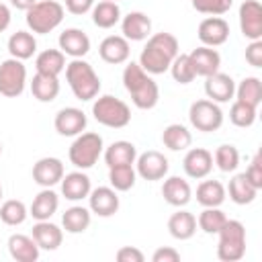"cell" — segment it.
<instances>
[{"label":"cell","mask_w":262,"mask_h":262,"mask_svg":"<svg viewBox=\"0 0 262 262\" xmlns=\"http://www.w3.org/2000/svg\"><path fill=\"white\" fill-rule=\"evenodd\" d=\"M27 86V68L20 59L8 57L0 63V94L6 98H16Z\"/></svg>","instance_id":"9"},{"label":"cell","mask_w":262,"mask_h":262,"mask_svg":"<svg viewBox=\"0 0 262 262\" xmlns=\"http://www.w3.org/2000/svg\"><path fill=\"white\" fill-rule=\"evenodd\" d=\"M135 158H137V147H135L131 141H125V139L113 141V143L104 149V162H106L108 168L135 164Z\"/></svg>","instance_id":"27"},{"label":"cell","mask_w":262,"mask_h":262,"mask_svg":"<svg viewBox=\"0 0 262 262\" xmlns=\"http://www.w3.org/2000/svg\"><path fill=\"white\" fill-rule=\"evenodd\" d=\"M8 25H10V8L0 2V33L6 31Z\"/></svg>","instance_id":"50"},{"label":"cell","mask_w":262,"mask_h":262,"mask_svg":"<svg viewBox=\"0 0 262 262\" xmlns=\"http://www.w3.org/2000/svg\"><path fill=\"white\" fill-rule=\"evenodd\" d=\"M180 260V252L170 248V246H164V248H158L154 254H151V262H178Z\"/></svg>","instance_id":"48"},{"label":"cell","mask_w":262,"mask_h":262,"mask_svg":"<svg viewBox=\"0 0 262 262\" xmlns=\"http://www.w3.org/2000/svg\"><path fill=\"white\" fill-rule=\"evenodd\" d=\"M188 59H190V66L194 70V76H211L215 72H219L221 68V55L217 49L213 47H207V45H201L196 49H192L188 53Z\"/></svg>","instance_id":"18"},{"label":"cell","mask_w":262,"mask_h":262,"mask_svg":"<svg viewBox=\"0 0 262 262\" xmlns=\"http://www.w3.org/2000/svg\"><path fill=\"white\" fill-rule=\"evenodd\" d=\"M90 190H92L90 178H88V174H84L82 170L63 174V178H61V194H63L68 201H74V203H76V201L88 199Z\"/></svg>","instance_id":"23"},{"label":"cell","mask_w":262,"mask_h":262,"mask_svg":"<svg viewBox=\"0 0 262 262\" xmlns=\"http://www.w3.org/2000/svg\"><path fill=\"white\" fill-rule=\"evenodd\" d=\"M162 196L172 207H184L188 205L192 190H190L188 180H184L182 176H168L162 184Z\"/></svg>","instance_id":"24"},{"label":"cell","mask_w":262,"mask_h":262,"mask_svg":"<svg viewBox=\"0 0 262 262\" xmlns=\"http://www.w3.org/2000/svg\"><path fill=\"white\" fill-rule=\"evenodd\" d=\"M246 61L252 68H262V39L250 41V45L246 47Z\"/></svg>","instance_id":"47"},{"label":"cell","mask_w":262,"mask_h":262,"mask_svg":"<svg viewBox=\"0 0 262 262\" xmlns=\"http://www.w3.org/2000/svg\"><path fill=\"white\" fill-rule=\"evenodd\" d=\"M178 53V39L172 33H156L147 37V43L141 49L137 63L147 74H164L170 70V63Z\"/></svg>","instance_id":"1"},{"label":"cell","mask_w":262,"mask_h":262,"mask_svg":"<svg viewBox=\"0 0 262 262\" xmlns=\"http://www.w3.org/2000/svg\"><path fill=\"white\" fill-rule=\"evenodd\" d=\"M88 209L98 217H111L119 211V194L113 186H98L88 194Z\"/></svg>","instance_id":"15"},{"label":"cell","mask_w":262,"mask_h":262,"mask_svg":"<svg viewBox=\"0 0 262 262\" xmlns=\"http://www.w3.org/2000/svg\"><path fill=\"white\" fill-rule=\"evenodd\" d=\"M256 113H258L256 106L246 104L242 100H235L231 104V108H229V121L235 127H252L254 121H256Z\"/></svg>","instance_id":"43"},{"label":"cell","mask_w":262,"mask_h":262,"mask_svg":"<svg viewBox=\"0 0 262 262\" xmlns=\"http://www.w3.org/2000/svg\"><path fill=\"white\" fill-rule=\"evenodd\" d=\"M0 199H2V186H0Z\"/></svg>","instance_id":"52"},{"label":"cell","mask_w":262,"mask_h":262,"mask_svg":"<svg viewBox=\"0 0 262 262\" xmlns=\"http://www.w3.org/2000/svg\"><path fill=\"white\" fill-rule=\"evenodd\" d=\"M59 207V196L51 190V188H43L31 203V209H29V215L37 221H45V219H51V215L57 211Z\"/></svg>","instance_id":"28"},{"label":"cell","mask_w":262,"mask_h":262,"mask_svg":"<svg viewBox=\"0 0 262 262\" xmlns=\"http://www.w3.org/2000/svg\"><path fill=\"white\" fill-rule=\"evenodd\" d=\"M92 6H94V0H66V10L76 16L90 12Z\"/></svg>","instance_id":"49"},{"label":"cell","mask_w":262,"mask_h":262,"mask_svg":"<svg viewBox=\"0 0 262 262\" xmlns=\"http://www.w3.org/2000/svg\"><path fill=\"white\" fill-rule=\"evenodd\" d=\"M162 143L172 151H180V149H186L192 143V133L184 125L172 123L162 131Z\"/></svg>","instance_id":"36"},{"label":"cell","mask_w":262,"mask_h":262,"mask_svg":"<svg viewBox=\"0 0 262 262\" xmlns=\"http://www.w3.org/2000/svg\"><path fill=\"white\" fill-rule=\"evenodd\" d=\"M27 215H29V209L25 207L23 201L10 199V201H4L0 205V219H2V223L10 225V227H16V225L25 223Z\"/></svg>","instance_id":"40"},{"label":"cell","mask_w":262,"mask_h":262,"mask_svg":"<svg viewBox=\"0 0 262 262\" xmlns=\"http://www.w3.org/2000/svg\"><path fill=\"white\" fill-rule=\"evenodd\" d=\"M129 53H131V47H129V41L123 35H108L98 45L100 59L111 63V66L125 63L129 59Z\"/></svg>","instance_id":"17"},{"label":"cell","mask_w":262,"mask_h":262,"mask_svg":"<svg viewBox=\"0 0 262 262\" xmlns=\"http://www.w3.org/2000/svg\"><path fill=\"white\" fill-rule=\"evenodd\" d=\"M225 194L227 190L219 180H203L196 186V203L203 207H221Z\"/></svg>","instance_id":"34"},{"label":"cell","mask_w":262,"mask_h":262,"mask_svg":"<svg viewBox=\"0 0 262 262\" xmlns=\"http://www.w3.org/2000/svg\"><path fill=\"white\" fill-rule=\"evenodd\" d=\"M66 80L78 100H92L100 92V78L94 68L84 61L82 57L72 59L66 63Z\"/></svg>","instance_id":"3"},{"label":"cell","mask_w":262,"mask_h":262,"mask_svg":"<svg viewBox=\"0 0 262 262\" xmlns=\"http://www.w3.org/2000/svg\"><path fill=\"white\" fill-rule=\"evenodd\" d=\"M123 86L129 92L133 104L141 111H149L160 100V88L154 82L151 74H147L137 61H131L123 70Z\"/></svg>","instance_id":"2"},{"label":"cell","mask_w":262,"mask_h":262,"mask_svg":"<svg viewBox=\"0 0 262 262\" xmlns=\"http://www.w3.org/2000/svg\"><path fill=\"white\" fill-rule=\"evenodd\" d=\"M37 51V41L33 37V33L29 31H16L10 35L8 39V53L10 57H16V59H29L33 57V53Z\"/></svg>","instance_id":"32"},{"label":"cell","mask_w":262,"mask_h":262,"mask_svg":"<svg viewBox=\"0 0 262 262\" xmlns=\"http://www.w3.org/2000/svg\"><path fill=\"white\" fill-rule=\"evenodd\" d=\"M244 174L248 176V180H250L258 190L262 188V154H260V151L254 154V158H252V162H250V166L246 168Z\"/></svg>","instance_id":"45"},{"label":"cell","mask_w":262,"mask_h":262,"mask_svg":"<svg viewBox=\"0 0 262 262\" xmlns=\"http://www.w3.org/2000/svg\"><path fill=\"white\" fill-rule=\"evenodd\" d=\"M115 258L119 262H143L145 260L143 252L139 248H135V246H123V248H119L117 254H115Z\"/></svg>","instance_id":"46"},{"label":"cell","mask_w":262,"mask_h":262,"mask_svg":"<svg viewBox=\"0 0 262 262\" xmlns=\"http://www.w3.org/2000/svg\"><path fill=\"white\" fill-rule=\"evenodd\" d=\"M61 178H63V164H61L59 158L47 156V158H41V160L35 162V166H33V180L39 186L51 188L57 182H61Z\"/></svg>","instance_id":"16"},{"label":"cell","mask_w":262,"mask_h":262,"mask_svg":"<svg viewBox=\"0 0 262 262\" xmlns=\"http://www.w3.org/2000/svg\"><path fill=\"white\" fill-rule=\"evenodd\" d=\"M33 239L37 242V246L41 250H47V252H53L61 246L63 242V229H59L55 223H51L49 219L45 221H37L33 225Z\"/></svg>","instance_id":"25"},{"label":"cell","mask_w":262,"mask_h":262,"mask_svg":"<svg viewBox=\"0 0 262 262\" xmlns=\"http://www.w3.org/2000/svg\"><path fill=\"white\" fill-rule=\"evenodd\" d=\"M227 192H229V199H231L235 205H250V203L258 196V188L248 180V176H246L244 172H242V174H235V176L229 180Z\"/></svg>","instance_id":"30"},{"label":"cell","mask_w":262,"mask_h":262,"mask_svg":"<svg viewBox=\"0 0 262 262\" xmlns=\"http://www.w3.org/2000/svg\"><path fill=\"white\" fill-rule=\"evenodd\" d=\"M92 115L100 125L111 127V129H121V127H127L131 123L129 104L117 96H111V94H102L94 100Z\"/></svg>","instance_id":"6"},{"label":"cell","mask_w":262,"mask_h":262,"mask_svg":"<svg viewBox=\"0 0 262 262\" xmlns=\"http://www.w3.org/2000/svg\"><path fill=\"white\" fill-rule=\"evenodd\" d=\"M170 74L174 78V82L178 84H190L196 76H194V70L190 66V59H188V53H178L172 63H170Z\"/></svg>","instance_id":"42"},{"label":"cell","mask_w":262,"mask_h":262,"mask_svg":"<svg viewBox=\"0 0 262 262\" xmlns=\"http://www.w3.org/2000/svg\"><path fill=\"white\" fill-rule=\"evenodd\" d=\"M35 68H37L39 74L59 76L66 70V53L61 49H45L37 55Z\"/></svg>","instance_id":"33"},{"label":"cell","mask_w":262,"mask_h":262,"mask_svg":"<svg viewBox=\"0 0 262 262\" xmlns=\"http://www.w3.org/2000/svg\"><path fill=\"white\" fill-rule=\"evenodd\" d=\"M188 119L196 131L211 133L223 125V111H221L219 102H213L209 98H201V100H194L190 104Z\"/></svg>","instance_id":"8"},{"label":"cell","mask_w":262,"mask_h":262,"mask_svg":"<svg viewBox=\"0 0 262 262\" xmlns=\"http://www.w3.org/2000/svg\"><path fill=\"white\" fill-rule=\"evenodd\" d=\"M41 248L33 239V235L25 233H12L8 237V254L16 262H37Z\"/></svg>","instance_id":"22"},{"label":"cell","mask_w":262,"mask_h":262,"mask_svg":"<svg viewBox=\"0 0 262 262\" xmlns=\"http://www.w3.org/2000/svg\"><path fill=\"white\" fill-rule=\"evenodd\" d=\"M196 35H199V39H201L203 45H207V47H219L229 37V25L221 16H207V18L201 20V25L196 29Z\"/></svg>","instance_id":"12"},{"label":"cell","mask_w":262,"mask_h":262,"mask_svg":"<svg viewBox=\"0 0 262 262\" xmlns=\"http://www.w3.org/2000/svg\"><path fill=\"white\" fill-rule=\"evenodd\" d=\"M135 172L143 180H162L168 174V158L156 149H147L135 158Z\"/></svg>","instance_id":"10"},{"label":"cell","mask_w":262,"mask_h":262,"mask_svg":"<svg viewBox=\"0 0 262 262\" xmlns=\"http://www.w3.org/2000/svg\"><path fill=\"white\" fill-rule=\"evenodd\" d=\"M121 31L127 41H143L151 33V18L145 12L133 10L121 18Z\"/></svg>","instance_id":"20"},{"label":"cell","mask_w":262,"mask_h":262,"mask_svg":"<svg viewBox=\"0 0 262 262\" xmlns=\"http://www.w3.org/2000/svg\"><path fill=\"white\" fill-rule=\"evenodd\" d=\"M235 100H242V102L252 104V106L258 108L260 102H262V82H260V78H256V76L244 78L235 86Z\"/></svg>","instance_id":"37"},{"label":"cell","mask_w":262,"mask_h":262,"mask_svg":"<svg viewBox=\"0 0 262 262\" xmlns=\"http://www.w3.org/2000/svg\"><path fill=\"white\" fill-rule=\"evenodd\" d=\"M239 31L246 39H262V4L258 0H246L239 6Z\"/></svg>","instance_id":"11"},{"label":"cell","mask_w":262,"mask_h":262,"mask_svg":"<svg viewBox=\"0 0 262 262\" xmlns=\"http://www.w3.org/2000/svg\"><path fill=\"white\" fill-rule=\"evenodd\" d=\"M135 180H137V172H135L133 164L108 168V182H111V186H113L117 192L131 190V188L135 186Z\"/></svg>","instance_id":"38"},{"label":"cell","mask_w":262,"mask_h":262,"mask_svg":"<svg viewBox=\"0 0 262 262\" xmlns=\"http://www.w3.org/2000/svg\"><path fill=\"white\" fill-rule=\"evenodd\" d=\"M86 123H88V119H86L84 111L82 108H76V106H66V108L57 111L55 121H53L55 131L59 135H63V137H76V135H80L86 129Z\"/></svg>","instance_id":"13"},{"label":"cell","mask_w":262,"mask_h":262,"mask_svg":"<svg viewBox=\"0 0 262 262\" xmlns=\"http://www.w3.org/2000/svg\"><path fill=\"white\" fill-rule=\"evenodd\" d=\"M35 2H37V0H10V4H12L14 8H18V10H29Z\"/></svg>","instance_id":"51"},{"label":"cell","mask_w":262,"mask_h":262,"mask_svg":"<svg viewBox=\"0 0 262 262\" xmlns=\"http://www.w3.org/2000/svg\"><path fill=\"white\" fill-rule=\"evenodd\" d=\"M102 147H104V143H102V137L98 133H92V131L84 133L82 131L80 135H76L74 143L70 145L68 156H70V162L78 170H88L98 162Z\"/></svg>","instance_id":"7"},{"label":"cell","mask_w":262,"mask_h":262,"mask_svg":"<svg viewBox=\"0 0 262 262\" xmlns=\"http://www.w3.org/2000/svg\"><path fill=\"white\" fill-rule=\"evenodd\" d=\"M0 154H2V145H0Z\"/></svg>","instance_id":"53"},{"label":"cell","mask_w":262,"mask_h":262,"mask_svg":"<svg viewBox=\"0 0 262 262\" xmlns=\"http://www.w3.org/2000/svg\"><path fill=\"white\" fill-rule=\"evenodd\" d=\"M217 258L223 262H237L246 254V227L237 219H227L217 231Z\"/></svg>","instance_id":"4"},{"label":"cell","mask_w":262,"mask_h":262,"mask_svg":"<svg viewBox=\"0 0 262 262\" xmlns=\"http://www.w3.org/2000/svg\"><path fill=\"white\" fill-rule=\"evenodd\" d=\"M205 94L213 102H229L235 94V82L229 74L215 72L205 78Z\"/></svg>","instance_id":"19"},{"label":"cell","mask_w":262,"mask_h":262,"mask_svg":"<svg viewBox=\"0 0 262 262\" xmlns=\"http://www.w3.org/2000/svg\"><path fill=\"white\" fill-rule=\"evenodd\" d=\"M233 0H192V8L203 14L211 16H221L231 8Z\"/></svg>","instance_id":"44"},{"label":"cell","mask_w":262,"mask_h":262,"mask_svg":"<svg viewBox=\"0 0 262 262\" xmlns=\"http://www.w3.org/2000/svg\"><path fill=\"white\" fill-rule=\"evenodd\" d=\"M225 221H227V215L219 207H205L196 217V227L203 229L205 233L213 235L223 227Z\"/></svg>","instance_id":"39"},{"label":"cell","mask_w":262,"mask_h":262,"mask_svg":"<svg viewBox=\"0 0 262 262\" xmlns=\"http://www.w3.org/2000/svg\"><path fill=\"white\" fill-rule=\"evenodd\" d=\"M121 20V8L117 2L111 0H100L98 4L92 6V23L98 29H111Z\"/></svg>","instance_id":"35"},{"label":"cell","mask_w":262,"mask_h":262,"mask_svg":"<svg viewBox=\"0 0 262 262\" xmlns=\"http://www.w3.org/2000/svg\"><path fill=\"white\" fill-rule=\"evenodd\" d=\"M25 12H27V16H25L27 27L33 33L47 35L61 25L66 10H63V4H59L55 0H41V2H35Z\"/></svg>","instance_id":"5"},{"label":"cell","mask_w":262,"mask_h":262,"mask_svg":"<svg viewBox=\"0 0 262 262\" xmlns=\"http://www.w3.org/2000/svg\"><path fill=\"white\" fill-rule=\"evenodd\" d=\"M213 166H215L213 164V154L209 149H205V147H192V149H188L186 156H184V160H182V168H184L186 176L188 178H196V180L207 178L211 174Z\"/></svg>","instance_id":"14"},{"label":"cell","mask_w":262,"mask_h":262,"mask_svg":"<svg viewBox=\"0 0 262 262\" xmlns=\"http://www.w3.org/2000/svg\"><path fill=\"white\" fill-rule=\"evenodd\" d=\"M31 92L39 102H51L59 94V80L57 76H47V74H35L31 80Z\"/></svg>","instance_id":"29"},{"label":"cell","mask_w":262,"mask_h":262,"mask_svg":"<svg viewBox=\"0 0 262 262\" xmlns=\"http://www.w3.org/2000/svg\"><path fill=\"white\" fill-rule=\"evenodd\" d=\"M168 231L174 239H190L196 233V217L190 211H176L168 219Z\"/></svg>","instance_id":"26"},{"label":"cell","mask_w":262,"mask_h":262,"mask_svg":"<svg viewBox=\"0 0 262 262\" xmlns=\"http://www.w3.org/2000/svg\"><path fill=\"white\" fill-rule=\"evenodd\" d=\"M90 221H92V213L82 205H74L66 209V213L61 215V225L68 233H84L90 227Z\"/></svg>","instance_id":"31"},{"label":"cell","mask_w":262,"mask_h":262,"mask_svg":"<svg viewBox=\"0 0 262 262\" xmlns=\"http://www.w3.org/2000/svg\"><path fill=\"white\" fill-rule=\"evenodd\" d=\"M57 43H59V49L66 55L74 57V59L76 57H84L90 51V37L82 29H76V27L61 31Z\"/></svg>","instance_id":"21"},{"label":"cell","mask_w":262,"mask_h":262,"mask_svg":"<svg viewBox=\"0 0 262 262\" xmlns=\"http://www.w3.org/2000/svg\"><path fill=\"white\" fill-rule=\"evenodd\" d=\"M213 164L221 170V172H233L239 166V151L235 145L231 143H223L215 149L213 154Z\"/></svg>","instance_id":"41"},{"label":"cell","mask_w":262,"mask_h":262,"mask_svg":"<svg viewBox=\"0 0 262 262\" xmlns=\"http://www.w3.org/2000/svg\"><path fill=\"white\" fill-rule=\"evenodd\" d=\"M111 2H117V0H111Z\"/></svg>","instance_id":"54"}]
</instances>
